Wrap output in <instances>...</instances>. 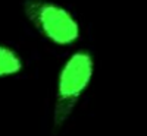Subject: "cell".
Masks as SVG:
<instances>
[{"label":"cell","mask_w":147,"mask_h":136,"mask_svg":"<svg viewBox=\"0 0 147 136\" xmlns=\"http://www.w3.org/2000/svg\"><path fill=\"white\" fill-rule=\"evenodd\" d=\"M94 70V56L87 48L75 50L60 66L53 97V132L62 130L72 119L77 107L93 82Z\"/></svg>","instance_id":"6da1fadb"},{"label":"cell","mask_w":147,"mask_h":136,"mask_svg":"<svg viewBox=\"0 0 147 136\" xmlns=\"http://www.w3.org/2000/svg\"><path fill=\"white\" fill-rule=\"evenodd\" d=\"M22 10L28 23L46 41L69 47L81 38V23L66 6L55 0H25Z\"/></svg>","instance_id":"7a4b0ae2"},{"label":"cell","mask_w":147,"mask_h":136,"mask_svg":"<svg viewBox=\"0 0 147 136\" xmlns=\"http://www.w3.org/2000/svg\"><path fill=\"white\" fill-rule=\"evenodd\" d=\"M24 67L25 60L22 54L12 45L0 43V79L18 76Z\"/></svg>","instance_id":"3957f363"}]
</instances>
